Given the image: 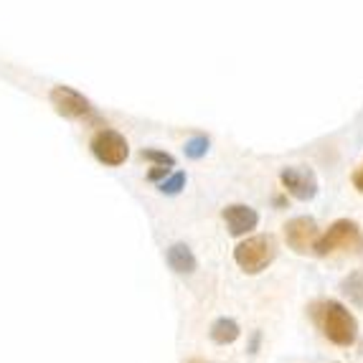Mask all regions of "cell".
Listing matches in <instances>:
<instances>
[{
	"label": "cell",
	"instance_id": "obj_5",
	"mask_svg": "<svg viewBox=\"0 0 363 363\" xmlns=\"http://www.w3.org/2000/svg\"><path fill=\"white\" fill-rule=\"evenodd\" d=\"M49 99L56 112H59L61 117H67V120H91V117H94L91 102L82 91L72 89V86H64V84L54 86Z\"/></svg>",
	"mask_w": 363,
	"mask_h": 363
},
{
	"label": "cell",
	"instance_id": "obj_9",
	"mask_svg": "<svg viewBox=\"0 0 363 363\" xmlns=\"http://www.w3.org/2000/svg\"><path fill=\"white\" fill-rule=\"evenodd\" d=\"M165 262H168V267L173 269L176 274H194L196 267H199V262H196V255L191 252V247L188 244H173V247H168V252H165Z\"/></svg>",
	"mask_w": 363,
	"mask_h": 363
},
{
	"label": "cell",
	"instance_id": "obj_7",
	"mask_svg": "<svg viewBox=\"0 0 363 363\" xmlns=\"http://www.w3.org/2000/svg\"><path fill=\"white\" fill-rule=\"evenodd\" d=\"M279 183L287 194L297 201H313L318 194V178L310 168H300V165H292L279 173Z\"/></svg>",
	"mask_w": 363,
	"mask_h": 363
},
{
	"label": "cell",
	"instance_id": "obj_1",
	"mask_svg": "<svg viewBox=\"0 0 363 363\" xmlns=\"http://www.w3.org/2000/svg\"><path fill=\"white\" fill-rule=\"evenodd\" d=\"M310 315L330 343L340 345V348H348V345L356 343L358 323L351 315V310L340 305L338 300H318V303L310 305Z\"/></svg>",
	"mask_w": 363,
	"mask_h": 363
},
{
	"label": "cell",
	"instance_id": "obj_8",
	"mask_svg": "<svg viewBox=\"0 0 363 363\" xmlns=\"http://www.w3.org/2000/svg\"><path fill=\"white\" fill-rule=\"evenodd\" d=\"M224 221L231 236H247L259 224V213L255 208L244 206V203H231V206L224 208Z\"/></svg>",
	"mask_w": 363,
	"mask_h": 363
},
{
	"label": "cell",
	"instance_id": "obj_13",
	"mask_svg": "<svg viewBox=\"0 0 363 363\" xmlns=\"http://www.w3.org/2000/svg\"><path fill=\"white\" fill-rule=\"evenodd\" d=\"M183 186H186V173H181V170H178V173H173V176L168 173V176L160 181V191H163V194H168V196L181 194Z\"/></svg>",
	"mask_w": 363,
	"mask_h": 363
},
{
	"label": "cell",
	"instance_id": "obj_4",
	"mask_svg": "<svg viewBox=\"0 0 363 363\" xmlns=\"http://www.w3.org/2000/svg\"><path fill=\"white\" fill-rule=\"evenodd\" d=\"M89 147H91V152H94V157H97L99 163L109 165V168L122 165L130 155L128 140L122 138L117 130H109V128L99 130V133L91 138Z\"/></svg>",
	"mask_w": 363,
	"mask_h": 363
},
{
	"label": "cell",
	"instance_id": "obj_17",
	"mask_svg": "<svg viewBox=\"0 0 363 363\" xmlns=\"http://www.w3.org/2000/svg\"><path fill=\"white\" fill-rule=\"evenodd\" d=\"M186 363H206V361H201V358H191V361H186Z\"/></svg>",
	"mask_w": 363,
	"mask_h": 363
},
{
	"label": "cell",
	"instance_id": "obj_11",
	"mask_svg": "<svg viewBox=\"0 0 363 363\" xmlns=\"http://www.w3.org/2000/svg\"><path fill=\"white\" fill-rule=\"evenodd\" d=\"M340 292H343L353 305L363 308V272H353L343 279V285H340Z\"/></svg>",
	"mask_w": 363,
	"mask_h": 363
},
{
	"label": "cell",
	"instance_id": "obj_12",
	"mask_svg": "<svg viewBox=\"0 0 363 363\" xmlns=\"http://www.w3.org/2000/svg\"><path fill=\"white\" fill-rule=\"evenodd\" d=\"M140 157L147 160L152 165H160V168H176V157L165 150H155V147H147V150H140Z\"/></svg>",
	"mask_w": 363,
	"mask_h": 363
},
{
	"label": "cell",
	"instance_id": "obj_6",
	"mask_svg": "<svg viewBox=\"0 0 363 363\" xmlns=\"http://www.w3.org/2000/svg\"><path fill=\"white\" fill-rule=\"evenodd\" d=\"M318 236H320L318 234V224H315V218H310V216H295L285 224V242L297 255L313 252Z\"/></svg>",
	"mask_w": 363,
	"mask_h": 363
},
{
	"label": "cell",
	"instance_id": "obj_16",
	"mask_svg": "<svg viewBox=\"0 0 363 363\" xmlns=\"http://www.w3.org/2000/svg\"><path fill=\"white\" fill-rule=\"evenodd\" d=\"M353 186H356L358 194H363V165L353 173Z\"/></svg>",
	"mask_w": 363,
	"mask_h": 363
},
{
	"label": "cell",
	"instance_id": "obj_14",
	"mask_svg": "<svg viewBox=\"0 0 363 363\" xmlns=\"http://www.w3.org/2000/svg\"><path fill=\"white\" fill-rule=\"evenodd\" d=\"M186 155L194 157V160H199V157H203L208 152V138H203V135H199V138H191L186 143Z\"/></svg>",
	"mask_w": 363,
	"mask_h": 363
},
{
	"label": "cell",
	"instance_id": "obj_2",
	"mask_svg": "<svg viewBox=\"0 0 363 363\" xmlns=\"http://www.w3.org/2000/svg\"><path fill=\"white\" fill-rule=\"evenodd\" d=\"M363 247V234L361 226L351 218H338L328 226V231L323 236H318L313 252L318 257H330L338 252H356Z\"/></svg>",
	"mask_w": 363,
	"mask_h": 363
},
{
	"label": "cell",
	"instance_id": "obj_10",
	"mask_svg": "<svg viewBox=\"0 0 363 363\" xmlns=\"http://www.w3.org/2000/svg\"><path fill=\"white\" fill-rule=\"evenodd\" d=\"M208 335H211V340L216 345H231L234 340H239L242 328H239V323L236 320H231V318H218V320L211 323Z\"/></svg>",
	"mask_w": 363,
	"mask_h": 363
},
{
	"label": "cell",
	"instance_id": "obj_3",
	"mask_svg": "<svg viewBox=\"0 0 363 363\" xmlns=\"http://www.w3.org/2000/svg\"><path fill=\"white\" fill-rule=\"evenodd\" d=\"M277 257V242L269 234H257L249 236L247 242L236 244L234 249V262L242 267L247 274H259L267 267L272 264Z\"/></svg>",
	"mask_w": 363,
	"mask_h": 363
},
{
	"label": "cell",
	"instance_id": "obj_15",
	"mask_svg": "<svg viewBox=\"0 0 363 363\" xmlns=\"http://www.w3.org/2000/svg\"><path fill=\"white\" fill-rule=\"evenodd\" d=\"M170 173V168H160V165H152V170L147 173V178L150 181H160V178H165Z\"/></svg>",
	"mask_w": 363,
	"mask_h": 363
}]
</instances>
